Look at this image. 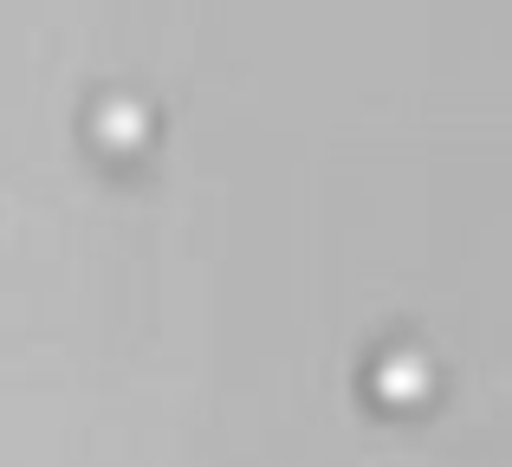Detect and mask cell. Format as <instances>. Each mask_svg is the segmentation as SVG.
I'll use <instances>...</instances> for the list:
<instances>
[{
    "label": "cell",
    "mask_w": 512,
    "mask_h": 467,
    "mask_svg": "<svg viewBox=\"0 0 512 467\" xmlns=\"http://www.w3.org/2000/svg\"><path fill=\"white\" fill-rule=\"evenodd\" d=\"M85 130H91V143H98V150L111 156V163H130V156H143V150H150L156 117H150V104H143V98H130V91H104V98L91 104Z\"/></svg>",
    "instance_id": "obj_1"
},
{
    "label": "cell",
    "mask_w": 512,
    "mask_h": 467,
    "mask_svg": "<svg viewBox=\"0 0 512 467\" xmlns=\"http://www.w3.org/2000/svg\"><path fill=\"white\" fill-rule=\"evenodd\" d=\"M370 396L383 409H422L435 396V364L422 344H383L370 364Z\"/></svg>",
    "instance_id": "obj_2"
}]
</instances>
